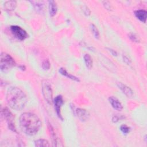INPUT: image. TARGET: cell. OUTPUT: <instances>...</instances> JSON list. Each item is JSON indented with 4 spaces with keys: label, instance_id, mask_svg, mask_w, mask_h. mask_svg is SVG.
<instances>
[{
    "label": "cell",
    "instance_id": "cell-1",
    "mask_svg": "<svg viewBox=\"0 0 147 147\" xmlns=\"http://www.w3.org/2000/svg\"><path fill=\"white\" fill-rule=\"evenodd\" d=\"M20 125L25 134L33 136L39 130L41 122L36 114L32 113H24L20 117Z\"/></svg>",
    "mask_w": 147,
    "mask_h": 147
},
{
    "label": "cell",
    "instance_id": "cell-2",
    "mask_svg": "<svg viewBox=\"0 0 147 147\" xmlns=\"http://www.w3.org/2000/svg\"><path fill=\"white\" fill-rule=\"evenodd\" d=\"M6 100L9 106L16 110H21L25 106L27 98L25 94L18 87H10L6 94Z\"/></svg>",
    "mask_w": 147,
    "mask_h": 147
},
{
    "label": "cell",
    "instance_id": "cell-3",
    "mask_svg": "<svg viewBox=\"0 0 147 147\" xmlns=\"http://www.w3.org/2000/svg\"><path fill=\"white\" fill-rule=\"evenodd\" d=\"M15 65V61L9 54L2 52L0 57V68L3 72H8Z\"/></svg>",
    "mask_w": 147,
    "mask_h": 147
},
{
    "label": "cell",
    "instance_id": "cell-4",
    "mask_svg": "<svg viewBox=\"0 0 147 147\" xmlns=\"http://www.w3.org/2000/svg\"><path fill=\"white\" fill-rule=\"evenodd\" d=\"M42 93L45 100L49 104L52 102V90L50 83L47 80L42 82Z\"/></svg>",
    "mask_w": 147,
    "mask_h": 147
},
{
    "label": "cell",
    "instance_id": "cell-5",
    "mask_svg": "<svg viewBox=\"0 0 147 147\" xmlns=\"http://www.w3.org/2000/svg\"><path fill=\"white\" fill-rule=\"evenodd\" d=\"M10 29L12 33L15 36V37H16L17 38L20 40H24L28 37V34L26 32L24 29H23L22 28L18 26H16V25L11 26Z\"/></svg>",
    "mask_w": 147,
    "mask_h": 147
},
{
    "label": "cell",
    "instance_id": "cell-6",
    "mask_svg": "<svg viewBox=\"0 0 147 147\" xmlns=\"http://www.w3.org/2000/svg\"><path fill=\"white\" fill-rule=\"evenodd\" d=\"M2 114L4 118L8 122L9 127L13 131H16V128L14 126V123H13V117L11 112H10L7 109H4L2 110Z\"/></svg>",
    "mask_w": 147,
    "mask_h": 147
},
{
    "label": "cell",
    "instance_id": "cell-7",
    "mask_svg": "<svg viewBox=\"0 0 147 147\" xmlns=\"http://www.w3.org/2000/svg\"><path fill=\"white\" fill-rule=\"evenodd\" d=\"M63 104V99L61 95H57L55 97L54 99V105H55V108L57 113V116L60 118L61 119H63L61 113H60V109Z\"/></svg>",
    "mask_w": 147,
    "mask_h": 147
},
{
    "label": "cell",
    "instance_id": "cell-8",
    "mask_svg": "<svg viewBox=\"0 0 147 147\" xmlns=\"http://www.w3.org/2000/svg\"><path fill=\"white\" fill-rule=\"evenodd\" d=\"M109 101L112 107L118 111H121L122 109V105L121 103V102L118 100V99H117L114 96H110L109 98Z\"/></svg>",
    "mask_w": 147,
    "mask_h": 147
},
{
    "label": "cell",
    "instance_id": "cell-9",
    "mask_svg": "<svg viewBox=\"0 0 147 147\" xmlns=\"http://www.w3.org/2000/svg\"><path fill=\"white\" fill-rule=\"evenodd\" d=\"M76 113L78 118L82 121H86L89 118L90 114L87 111L83 109H77L76 110Z\"/></svg>",
    "mask_w": 147,
    "mask_h": 147
},
{
    "label": "cell",
    "instance_id": "cell-10",
    "mask_svg": "<svg viewBox=\"0 0 147 147\" xmlns=\"http://www.w3.org/2000/svg\"><path fill=\"white\" fill-rule=\"evenodd\" d=\"M134 14H135L136 17L141 21H142L144 23L146 22V14H147V12L146 10H142V9L136 10L134 12Z\"/></svg>",
    "mask_w": 147,
    "mask_h": 147
},
{
    "label": "cell",
    "instance_id": "cell-11",
    "mask_svg": "<svg viewBox=\"0 0 147 147\" xmlns=\"http://www.w3.org/2000/svg\"><path fill=\"white\" fill-rule=\"evenodd\" d=\"M118 86L127 96L130 97L133 95V91L129 87L120 82L118 83Z\"/></svg>",
    "mask_w": 147,
    "mask_h": 147
},
{
    "label": "cell",
    "instance_id": "cell-12",
    "mask_svg": "<svg viewBox=\"0 0 147 147\" xmlns=\"http://www.w3.org/2000/svg\"><path fill=\"white\" fill-rule=\"evenodd\" d=\"M57 5L56 2L54 1H49V11L51 16H53L56 14L57 12Z\"/></svg>",
    "mask_w": 147,
    "mask_h": 147
},
{
    "label": "cell",
    "instance_id": "cell-13",
    "mask_svg": "<svg viewBox=\"0 0 147 147\" xmlns=\"http://www.w3.org/2000/svg\"><path fill=\"white\" fill-rule=\"evenodd\" d=\"M17 5V2L15 1H8L5 2L4 7L5 10L7 11H12L14 10Z\"/></svg>",
    "mask_w": 147,
    "mask_h": 147
},
{
    "label": "cell",
    "instance_id": "cell-14",
    "mask_svg": "<svg viewBox=\"0 0 147 147\" xmlns=\"http://www.w3.org/2000/svg\"><path fill=\"white\" fill-rule=\"evenodd\" d=\"M59 72H60L61 75H64V76H66V77H67V78H69V79H72V80H75V81H76V82H79V79L78 78H76V76H74V75H72L69 74V73H68V72H67V71H66L64 68H60L59 69Z\"/></svg>",
    "mask_w": 147,
    "mask_h": 147
},
{
    "label": "cell",
    "instance_id": "cell-15",
    "mask_svg": "<svg viewBox=\"0 0 147 147\" xmlns=\"http://www.w3.org/2000/svg\"><path fill=\"white\" fill-rule=\"evenodd\" d=\"M33 5L35 9L38 11H42L44 9V4L42 1H30Z\"/></svg>",
    "mask_w": 147,
    "mask_h": 147
},
{
    "label": "cell",
    "instance_id": "cell-16",
    "mask_svg": "<svg viewBox=\"0 0 147 147\" xmlns=\"http://www.w3.org/2000/svg\"><path fill=\"white\" fill-rule=\"evenodd\" d=\"M34 145L37 147H41V146L47 147L50 146L48 141L44 139H38L35 141Z\"/></svg>",
    "mask_w": 147,
    "mask_h": 147
},
{
    "label": "cell",
    "instance_id": "cell-17",
    "mask_svg": "<svg viewBox=\"0 0 147 147\" xmlns=\"http://www.w3.org/2000/svg\"><path fill=\"white\" fill-rule=\"evenodd\" d=\"M84 60L87 68L91 69L92 65V60L89 54H86L84 56Z\"/></svg>",
    "mask_w": 147,
    "mask_h": 147
},
{
    "label": "cell",
    "instance_id": "cell-18",
    "mask_svg": "<svg viewBox=\"0 0 147 147\" xmlns=\"http://www.w3.org/2000/svg\"><path fill=\"white\" fill-rule=\"evenodd\" d=\"M49 129L51 133V135L52 137V139L53 141V146H57V138L56 137L55 133L54 132V130L53 129V128L52 127L51 125H49Z\"/></svg>",
    "mask_w": 147,
    "mask_h": 147
},
{
    "label": "cell",
    "instance_id": "cell-19",
    "mask_svg": "<svg viewBox=\"0 0 147 147\" xmlns=\"http://www.w3.org/2000/svg\"><path fill=\"white\" fill-rule=\"evenodd\" d=\"M90 29H91L94 36H95V37L96 38H99V31H98L97 28L96 27V26L95 25H94L93 24H90Z\"/></svg>",
    "mask_w": 147,
    "mask_h": 147
},
{
    "label": "cell",
    "instance_id": "cell-20",
    "mask_svg": "<svg viewBox=\"0 0 147 147\" xmlns=\"http://www.w3.org/2000/svg\"><path fill=\"white\" fill-rule=\"evenodd\" d=\"M42 67L44 70H48L50 67V63L48 60H45L42 63Z\"/></svg>",
    "mask_w": 147,
    "mask_h": 147
},
{
    "label": "cell",
    "instance_id": "cell-21",
    "mask_svg": "<svg viewBox=\"0 0 147 147\" xmlns=\"http://www.w3.org/2000/svg\"><path fill=\"white\" fill-rule=\"evenodd\" d=\"M121 130L122 131V133L127 134L129 132L130 128L126 125H122L121 126Z\"/></svg>",
    "mask_w": 147,
    "mask_h": 147
},
{
    "label": "cell",
    "instance_id": "cell-22",
    "mask_svg": "<svg viewBox=\"0 0 147 147\" xmlns=\"http://www.w3.org/2000/svg\"><path fill=\"white\" fill-rule=\"evenodd\" d=\"M129 38L134 42H138L139 41V39H138V37L134 33H130L129 34Z\"/></svg>",
    "mask_w": 147,
    "mask_h": 147
},
{
    "label": "cell",
    "instance_id": "cell-23",
    "mask_svg": "<svg viewBox=\"0 0 147 147\" xmlns=\"http://www.w3.org/2000/svg\"><path fill=\"white\" fill-rule=\"evenodd\" d=\"M83 11H84V13L86 15H89L90 13V10L88 9V8L86 6H84L83 7Z\"/></svg>",
    "mask_w": 147,
    "mask_h": 147
},
{
    "label": "cell",
    "instance_id": "cell-24",
    "mask_svg": "<svg viewBox=\"0 0 147 147\" xmlns=\"http://www.w3.org/2000/svg\"><path fill=\"white\" fill-rule=\"evenodd\" d=\"M119 120V118L117 115H114L112 118V121L113 122H117Z\"/></svg>",
    "mask_w": 147,
    "mask_h": 147
},
{
    "label": "cell",
    "instance_id": "cell-25",
    "mask_svg": "<svg viewBox=\"0 0 147 147\" xmlns=\"http://www.w3.org/2000/svg\"><path fill=\"white\" fill-rule=\"evenodd\" d=\"M123 61L127 64H129L130 63V60L126 56H123Z\"/></svg>",
    "mask_w": 147,
    "mask_h": 147
},
{
    "label": "cell",
    "instance_id": "cell-26",
    "mask_svg": "<svg viewBox=\"0 0 147 147\" xmlns=\"http://www.w3.org/2000/svg\"><path fill=\"white\" fill-rule=\"evenodd\" d=\"M109 51H110V52L111 53V54H112L113 56H117V52H116L114 50L111 49H109Z\"/></svg>",
    "mask_w": 147,
    "mask_h": 147
}]
</instances>
